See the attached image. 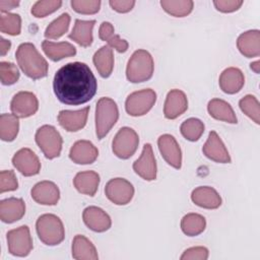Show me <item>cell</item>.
Instances as JSON below:
<instances>
[{
	"instance_id": "cell-1",
	"label": "cell",
	"mask_w": 260,
	"mask_h": 260,
	"mask_svg": "<svg viewBox=\"0 0 260 260\" xmlns=\"http://www.w3.org/2000/svg\"><path fill=\"white\" fill-rule=\"evenodd\" d=\"M53 89L62 104L78 106L87 103L94 96L98 82L85 63L71 62L56 72Z\"/></svg>"
},
{
	"instance_id": "cell-2",
	"label": "cell",
	"mask_w": 260,
	"mask_h": 260,
	"mask_svg": "<svg viewBox=\"0 0 260 260\" xmlns=\"http://www.w3.org/2000/svg\"><path fill=\"white\" fill-rule=\"evenodd\" d=\"M17 64L22 72L31 79H40L48 73V62L31 43H22L15 53Z\"/></svg>"
},
{
	"instance_id": "cell-3",
	"label": "cell",
	"mask_w": 260,
	"mask_h": 260,
	"mask_svg": "<svg viewBox=\"0 0 260 260\" xmlns=\"http://www.w3.org/2000/svg\"><path fill=\"white\" fill-rule=\"evenodd\" d=\"M153 69L154 63L150 53L139 49L132 54L127 63L126 77L133 83L143 82L151 78Z\"/></svg>"
},
{
	"instance_id": "cell-4",
	"label": "cell",
	"mask_w": 260,
	"mask_h": 260,
	"mask_svg": "<svg viewBox=\"0 0 260 260\" xmlns=\"http://www.w3.org/2000/svg\"><path fill=\"white\" fill-rule=\"evenodd\" d=\"M39 239L48 246L60 244L65 238V230L62 220L55 214L45 213L36 222Z\"/></svg>"
},
{
	"instance_id": "cell-5",
	"label": "cell",
	"mask_w": 260,
	"mask_h": 260,
	"mask_svg": "<svg viewBox=\"0 0 260 260\" xmlns=\"http://www.w3.org/2000/svg\"><path fill=\"white\" fill-rule=\"evenodd\" d=\"M119 118L117 104L110 98H101L95 108V133L99 139H103Z\"/></svg>"
},
{
	"instance_id": "cell-6",
	"label": "cell",
	"mask_w": 260,
	"mask_h": 260,
	"mask_svg": "<svg viewBox=\"0 0 260 260\" xmlns=\"http://www.w3.org/2000/svg\"><path fill=\"white\" fill-rule=\"evenodd\" d=\"M36 142L45 156L49 159L58 157L62 150L63 139L58 130L52 125H43L36 132Z\"/></svg>"
},
{
	"instance_id": "cell-7",
	"label": "cell",
	"mask_w": 260,
	"mask_h": 260,
	"mask_svg": "<svg viewBox=\"0 0 260 260\" xmlns=\"http://www.w3.org/2000/svg\"><path fill=\"white\" fill-rule=\"evenodd\" d=\"M139 144V137L130 127H122L115 135L112 142L114 154L122 159H127L134 154Z\"/></svg>"
},
{
	"instance_id": "cell-8",
	"label": "cell",
	"mask_w": 260,
	"mask_h": 260,
	"mask_svg": "<svg viewBox=\"0 0 260 260\" xmlns=\"http://www.w3.org/2000/svg\"><path fill=\"white\" fill-rule=\"evenodd\" d=\"M156 101V93L151 88H145L130 93L125 102L126 112L133 117L143 116L150 111Z\"/></svg>"
},
{
	"instance_id": "cell-9",
	"label": "cell",
	"mask_w": 260,
	"mask_h": 260,
	"mask_svg": "<svg viewBox=\"0 0 260 260\" xmlns=\"http://www.w3.org/2000/svg\"><path fill=\"white\" fill-rule=\"evenodd\" d=\"M8 251L18 257L27 256L32 249V239L27 225H21L7 233Z\"/></svg>"
},
{
	"instance_id": "cell-10",
	"label": "cell",
	"mask_w": 260,
	"mask_h": 260,
	"mask_svg": "<svg viewBox=\"0 0 260 260\" xmlns=\"http://www.w3.org/2000/svg\"><path fill=\"white\" fill-rule=\"evenodd\" d=\"M105 194L114 204L125 205L133 198L134 187L126 179L114 178L106 184Z\"/></svg>"
},
{
	"instance_id": "cell-11",
	"label": "cell",
	"mask_w": 260,
	"mask_h": 260,
	"mask_svg": "<svg viewBox=\"0 0 260 260\" xmlns=\"http://www.w3.org/2000/svg\"><path fill=\"white\" fill-rule=\"evenodd\" d=\"M10 109L13 115L18 118H27L37 113L39 101L35 93L30 91H19L13 95Z\"/></svg>"
},
{
	"instance_id": "cell-12",
	"label": "cell",
	"mask_w": 260,
	"mask_h": 260,
	"mask_svg": "<svg viewBox=\"0 0 260 260\" xmlns=\"http://www.w3.org/2000/svg\"><path fill=\"white\" fill-rule=\"evenodd\" d=\"M12 165L23 176L30 177L39 174L41 162L37 154L29 148H21L12 157Z\"/></svg>"
},
{
	"instance_id": "cell-13",
	"label": "cell",
	"mask_w": 260,
	"mask_h": 260,
	"mask_svg": "<svg viewBox=\"0 0 260 260\" xmlns=\"http://www.w3.org/2000/svg\"><path fill=\"white\" fill-rule=\"evenodd\" d=\"M157 145L164 159L173 168L180 169L182 166V152L176 138L171 134H162L157 139Z\"/></svg>"
},
{
	"instance_id": "cell-14",
	"label": "cell",
	"mask_w": 260,
	"mask_h": 260,
	"mask_svg": "<svg viewBox=\"0 0 260 260\" xmlns=\"http://www.w3.org/2000/svg\"><path fill=\"white\" fill-rule=\"evenodd\" d=\"M134 172L146 181H152L156 178V162L150 143H145L142 153L138 159L133 162Z\"/></svg>"
},
{
	"instance_id": "cell-15",
	"label": "cell",
	"mask_w": 260,
	"mask_h": 260,
	"mask_svg": "<svg viewBox=\"0 0 260 260\" xmlns=\"http://www.w3.org/2000/svg\"><path fill=\"white\" fill-rule=\"evenodd\" d=\"M202 151L206 157L216 162L229 164L232 160L224 143L215 131L209 132L208 138L202 147Z\"/></svg>"
},
{
	"instance_id": "cell-16",
	"label": "cell",
	"mask_w": 260,
	"mask_h": 260,
	"mask_svg": "<svg viewBox=\"0 0 260 260\" xmlns=\"http://www.w3.org/2000/svg\"><path fill=\"white\" fill-rule=\"evenodd\" d=\"M82 219L89 230L98 233L108 231L112 224L109 214L98 206L86 207L82 212Z\"/></svg>"
},
{
	"instance_id": "cell-17",
	"label": "cell",
	"mask_w": 260,
	"mask_h": 260,
	"mask_svg": "<svg viewBox=\"0 0 260 260\" xmlns=\"http://www.w3.org/2000/svg\"><path fill=\"white\" fill-rule=\"evenodd\" d=\"M31 198L39 204L55 205L60 199L58 186L51 181H42L37 183L31 191Z\"/></svg>"
},
{
	"instance_id": "cell-18",
	"label": "cell",
	"mask_w": 260,
	"mask_h": 260,
	"mask_svg": "<svg viewBox=\"0 0 260 260\" xmlns=\"http://www.w3.org/2000/svg\"><path fill=\"white\" fill-rule=\"evenodd\" d=\"M187 109L188 100L184 91L180 89H172L168 92L164 105V115L167 119H176L185 113Z\"/></svg>"
},
{
	"instance_id": "cell-19",
	"label": "cell",
	"mask_w": 260,
	"mask_h": 260,
	"mask_svg": "<svg viewBox=\"0 0 260 260\" xmlns=\"http://www.w3.org/2000/svg\"><path fill=\"white\" fill-rule=\"evenodd\" d=\"M89 112V107H85L78 111H69L63 110L58 114V122L59 124L69 132H75L82 129L87 120Z\"/></svg>"
},
{
	"instance_id": "cell-20",
	"label": "cell",
	"mask_w": 260,
	"mask_h": 260,
	"mask_svg": "<svg viewBox=\"0 0 260 260\" xmlns=\"http://www.w3.org/2000/svg\"><path fill=\"white\" fill-rule=\"evenodd\" d=\"M99 155L98 148L88 140H78L70 148V159L78 165L92 164Z\"/></svg>"
},
{
	"instance_id": "cell-21",
	"label": "cell",
	"mask_w": 260,
	"mask_h": 260,
	"mask_svg": "<svg viewBox=\"0 0 260 260\" xmlns=\"http://www.w3.org/2000/svg\"><path fill=\"white\" fill-rule=\"evenodd\" d=\"M218 83L223 92L234 94L239 92L244 86L245 77L239 68L229 67L220 73Z\"/></svg>"
},
{
	"instance_id": "cell-22",
	"label": "cell",
	"mask_w": 260,
	"mask_h": 260,
	"mask_svg": "<svg viewBox=\"0 0 260 260\" xmlns=\"http://www.w3.org/2000/svg\"><path fill=\"white\" fill-rule=\"evenodd\" d=\"M25 213V203L21 198L10 197L0 202V218L3 222L12 223L19 220Z\"/></svg>"
},
{
	"instance_id": "cell-23",
	"label": "cell",
	"mask_w": 260,
	"mask_h": 260,
	"mask_svg": "<svg viewBox=\"0 0 260 260\" xmlns=\"http://www.w3.org/2000/svg\"><path fill=\"white\" fill-rule=\"evenodd\" d=\"M192 201L203 208L215 209L221 205V197L215 189L208 186H200L191 193Z\"/></svg>"
},
{
	"instance_id": "cell-24",
	"label": "cell",
	"mask_w": 260,
	"mask_h": 260,
	"mask_svg": "<svg viewBox=\"0 0 260 260\" xmlns=\"http://www.w3.org/2000/svg\"><path fill=\"white\" fill-rule=\"evenodd\" d=\"M237 47L247 58L258 57L260 55V31L251 29L241 34L237 40Z\"/></svg>"
},
{
	"instance_id": "cell-25",
	"label": "cell",
	"mask_w": 260,
	"mask_h": 260,
	"mask_svg": "<svg viewBox=\"0 0 260 260\" xmlns=\"http://www.w3.org/2000/svg\"><path fill=\"white\" fill-rule=\"evenodd\" d=\"M100 184V175L94 171L79 172L73 179V185L76 190L88 196H93Z\"/></svg>"
},
{
	"instance_id": "cell-26",
	"label": "cell",
	"mask_w": 260,
	"mask_h": 260,
	"mask_svg": "<svg viewBox=\"0 0 260 260\" xmlns=\"http://www.w3.org/2000/svg\"><path fill=\"white\" fill-rule=\"evenodd\" d=\"M95 24V20H81L76 19L72 31L68 38L76 42L82 47H89L92 43V28Z\"/></svg>"
},
{
	"instance_id": "cell-27",
	"label": "cell",
	"mask_w": 260,
	"mask_h": 260,
	"mask_svg": "<svg viewBox=\"0 0 260 260\" xmlns=\"http://www.w3.org/2000/svg\"><path fill=\"white\" fill-rule=\"evenodd\" d=\"M72 257L76 260H96L99 255L94 245L86 237L76 235L72 242Z\"/></svg>"
},
{
	"instance_id": "cell-28",
	"label": "cell",
	"mask_w": 260,
	"mask_h": 260,
	"mask_svg": "<svg viewBox=\"0 0 260 260\" xmlns=\"http://www.w3.org/2000/svg\"><path fill=\"white\" fill-rule=\"evenodd\" d=\"M207 111L209 115L219 121H224L230 124L237 123L236 114L232 106L220 99H212L207 105Z\"/></svg>"
},
{
	"instance_id": "cell-29",
	"label": "cell",
	"mask_w": 260,
	"mask_h": 260,
	"mask_svg": "<svg viewBox=\"0 0 260 260\" xmlns=\"http://www.w3.org/2000/svg\"><path fill=\"white\" fill-rule=\"evenodd\" d=\"M44 53L52 60L59 61L61 59L74 56L76 54L75 47L68 42L54 43L51 41H44L42 43Z\"/></svg>"
},
{
	"instance_id": "cell-30",
	"label": "cell",
	"mask_w": 260,
	"mask_h": 260,
	"mask_svg": "<svg viewBox=\"0 0 260 260\" xmlns=\"http://www.w3.org/2000/svg\"><path fill=\"white\" fill-rule=\"evenodd\" d=\"M93 64L100 73V75L104 78L109 77L114 68V54L113 50L109 46L101 47L92 57Z\"/></svg>"
},
{
	"instance_id": "cell-31",
	"label": "cell",
	"mask_w": 260,
	"mask_h": 260,
	"mask_svg": "<svg viewBox=\"0 0 260 260\" xmlns=\"http://www.w3.org/2000/svg\"><path fill=\"white\" fill-rule=\"evenodd\" d=\"M114 26L109 21H103L99 28V37L102 41L109 44V47L116 49L119 53H125L128 50L129 44L126 40L121 39L118 35H115Z\"/></svg>"
},
{
	"instance_id": "cell-32",
	"label": "cell",
	"mask_w": 260,
	"mask_h": 260,
	"mask_svg": "<svg viewBox=\"0 0 260 260\" xmlns=\"http://www.w3.org/2000/svg\"><path fill=\"white\" fill-rule=\"evenodd\" d=\"M205 226L206 220L204 216L198 213H188L181 220L182 232L189 237L200 235L205 230Z\"/></svg>"
},
{
	"instance_id": "cell-33",
	"label": "cell",
	"mask_w": 260,
	"mask_h": 260,
	"mask_svg": "<svg viewBox=\"0 0 260 260\" xmlns=\"http://www.w3.org/2000/svg\"><path fill=\"white\" fill-rule=\"evenodd\" d=\"M19 129L18 117L13 114H2L0 116V137L3 141H13Z\"/></svg>"
},
{
	"instance_id": "cell-34",
	"label": "cell",
	"mask_w": 260,
	"mask_h": 260,
	"mask_svg": "<svg viewBox=\"0 0 260 260\" xmlns=\"http://www.w3.org/2000/svg\"><path fill=\"white\" fill-rule=\"evenodd\" d=\"M160 5L162 9L169 14L176 17H183L192 11L194 2L191 0H161Z\"/></svg>"
},
{
	"instance_id": "cell-35",
	"label": "cell",
	"mask_w": 260,
	"mask_h": 260,
	"mask_svg": "<svg viewBox=\"0 0 260 260\" xmlns=\"http://www.w3.org/2000/svg\"><path fill=\"white\" fill-rule=\"evenodd\" d=\"M181 134L189 141H197L204 132V124L197 118H189L180 126Z\"/></svg>"
},
{
	"instance_id": "cell-36",
	"label": "cell",
	"mask_w": 260,
	"mask_h": 260,
	"mask_svg": "<svg viewBox=\"0 0 260 260\" xmlns=\"http://www.w3.org/2000/svg\"><path fill=\"white\" fill-rule=\"evenodd\" d=\"M69 23H70V15L66 12L62 13L59 17H57L47 26L44 35L47 39H52V40L59 39L68 30Z\"/></svg>"
},
{
	"instance_id": "cell-37",
	"label": "cell",
	"mask_w": 260,
	"mask_h": 260,
	"mask_svg": "<svg viewBox=\"0 0 260 260\" xmlns=\"http://www.w3.org/2000/svg\"><path fill=\"white\" fill-rule=\"evenodd\" d=\"M0 30L10 36H17L21 30V18L16 13H1Z\"/></svg>"
},
{
	"instance_id": "cell-38",
	"label": "cell",
	"mask_w": 260,
	"mask_h": 260,
	"mask_svg": "<svg viewBox=\"0 0 260 260\" xmlns=\"http://www.w3.org/2000/svg\"><path fill=\"white\" fill-rule=\"evenodd\" d=\"M239 106L242 112H244V114H246L256 124L260 123V106L258 100L254 95H245L240 100Z\"/></svg>"
},
{
	"instance_id": "cell-39",
	"label": "cell",
	"mask_w": 260,
	"mask_h": 260,
	"mask_svg": "<svg viewBox=\"0 0 260 260\" xmlns=\"http://www.w3.org/2000/svg\"><path fill=\"white\" fill-rule=\"evenodd\" d=\"M62 5L60 0H40L31 7V14L36 17H45L58 10Z\"/></svg>"
},
{
	"instance_id": "cell-40",
	"label": "cell",
	"mask_w": 260,
	"mask_h": 260,
	"mask_svg": "<svg viewBox=\"0 0 260 260\" xmlns=\"http://www.w3.org/2000/svg\"><path fill=\"white\" fill-rule=\"evenodd\" d=\"M19 78V71L17 67L7 61H2L0 63V80L4 85L14 84Z\"/></svg>"
},
{
	"instance_id": "cell-41",
	"label": "cell",
	"mask_w": 260,
	"mask_h": 260,
	"mask_svg": "<svg viewBox=\"0 0 260 260\" xmlns=\"http://www.w3.org/2000/svg\"><path fill=\"white\" fill-rule=\"evenodd\" d=\"M71 6L74 11L81 14H94L100 10V0H72Z\"/></svg>"
},
{
	"instance_id": "cell-42",
	"label": "cell",
	"mask_w": 260,
	"mask_h": 260,
	"mask_svg": "<svg viewBox=\"0 0 260 260\" xmlns=\"http://www.w3.org/2000/svg\"><path fill=\"white\" fill-rule=\"evenodd\" d=\"M18 188L16 176L11 170H4L0 173V193L7 191H14Z\"/></svg>"
},
{
	"instance_id": "cell-43",
	"label": "cell",
	"mask_w": 260,
	"mask_h": 260,
	"mask_svg": "<svg viewBox=\"0 0 260 260\" xmlns=\"http://www.w3.org/2000/svg\"><path fill=\"white\" fill-rule=\"evenodd\" d=\"M208 249L202 246L192 247L184 251L181 260H206L208 258Z\"/></svg>"
},
{
	"instance_id": "cell-44",
	"label": "cell",
	"mask_w": 260,
	"mask_h": 260,
	"mask_svg": "<svg viewBox=\"0 0 260 260\" xmlns=\"http://www.w3.org/2000/svg\"><path fill=\"white\" fill-rule=\"evenodd\" d=\"M243 4L242 0H214L213 5L218 11L233 12L238 10Z\"/></svg>"
},
{
	"instance_id": "cell-45",
	"label": "cell",
	"mask_w": 260,
	"mask_h": 260,
	"mask_svg": "<svg viewBox=\"0 0 260 260\" xmlns=\"http://www.w3.org/2000/svg\"><path fill=\"white\" fill-rule=\"evenodd\" d=\"M109 4L117 12L125 13L130 11L134 7L135 1L134 0H110Z\"/></svg>"
},
{
	"instance_id": "cell-46",
	"label": "cell",
	"mask_w": 260,
	"mask_h": 260,
	"mask_svg": "<svg viewBox=\"0 0 260 260\" xmlns=\"http://www.w3.org/2000/svg\"><path fill=\"white\" fill-rule=\"evenodd\" d=\"M19 5V1L15 0H0V11L1 13H7L8 10L15 8Z\"/></svg>"
},
{
	"instance_id": "cell-47",
	"label": "cell",
	"mask_w": 260,
	"mask_h": 260,
	"mask_svg": "<svg viewBox=\"0 0 260 260\" xmlns=\"http://www.w3.org/2000/svg\"><path fill=\"white\" fill-rule=\"evenodd\" d=\"M11 47V43L9 40H6L4 38H1V42H0V51H1V55L4 56L6 55V53L10 50Z\"/></svg>"
},
{
	"instance_id": "cell-48",
	"label": "cell",
	"mask_w": 260,
	"mask_h": 260,
	"mask_svg": "<svg viewBox=\"0 0 260 260\" xmlns=\"http://www.w3.org/2000/svg\"><path fill=\"white\" fill-rule=\"evenodd\" d=\"M250 68L255 72V73H259L260 72V62L259 61H255V62H252L250 64Z\"/></svg>"
}]
</instances>
